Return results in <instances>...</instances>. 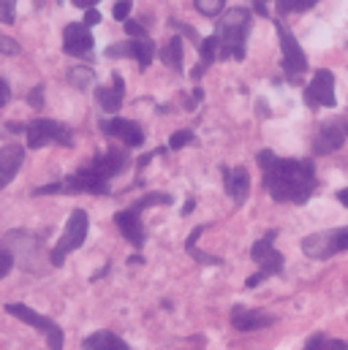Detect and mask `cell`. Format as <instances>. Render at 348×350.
<instances>
[{
    "label": "cell",
    "instance_id": "cell-1",
    "mask_svg": "<svg viewBox=\"0 0 348 350\" xmlns=\"http://www.w3.org/2000/svg\"><path fill=\"white\" fill-rule=\"evenodd\" d=\"M264 187L277 204H305L316 190V166L313 161H297V158H277L272 150H261L256 155Z\"/></svg>",
    "mask_w": 348,
    "mask_h": 350
},
{
    "label": "cell",
    "instance_id": "cell-2",
    "mask_svg": "<svg viewBox=\"0 0 348 350\" xmlns=\"http://www.w3.org/2000/svg\"><path fill=\"white\" fill-rule=\"evenodd\" d=\"M251 22H253V16H251V11L243 8V5L229 8V11L221 14L218 30H215L218 44H221L218 60H229V57L243 60V57H245V41H248V36H251Z\"/></svg>",
    "mask_w": 348,
    "mask_h": 350
},
{
    "label": "cell",
    "instance_id": "cell-3",
    "mask_svg": "<svg viewBox=\"0 0 348 350\" xmlns=\"http://www.w3.org/2000/svg\"><path fill=\"white\" fill-rule=\"evenodd\" d=\"M55 193H69V196H77V193H90V196H109V182L95 176L92 172H87L85 166L77 172V174L66 176L60 182H52V185H41L33 190V196H55Z\"/></svg>",
    "mask_w": 348,
    "mask_h": 350
},
{
    "label": "cell",
    "instance_id": "cell-4",
    "mask_svg": "<svg viewBox=\"0 0 348 350\" xmlns=\"http://www.w3.org/2000/svg\"><path fill=\"white\" fill-rule=\"evenodd\" d=\"M87 231H90V217H87V212L85 209H74L71 217H69V223H66V231H63L60 242L52 247V256H49L52 266H63L66 258H69L74 250H79V247L85 245Z\"/></svg>",
    "mask_w": 348,
    "mask_h": 350
},
{
    "label": "cell",
    "instance_id": "cell-5",
    "mask_svg": "<svg viewBox=\"0 0 348 350\" xmlns=\"http://www.w3.org/2000/svg\"><path fill=\"white\" fill-rule=\"evenodd\" d=\"M348 250V228H330V231H319L302 239V253L316 258V261H327L338 253Z\"/></svg>",
    "mask_w": 348,
    "mask_h": 350
},
{
    "label": "cell",
    "instance_id": "cell-6",
    "mask_svg": "<svg viewBox=\"0 0 348 350\" xmlns=\"http://www.w3.org/2000/svg\"><path fill=\"white\" fill-rule=\"evenodd\" d=\"M5 312L8 315H14L16 321H22V323H27V326H33L36 332H41L44 337H47V345L49 350H63V329L52 321V318H47V315H38L36 310H30L27 304H5Z\"/></svg>",
    "mask_w": 348,
    "mask_h": 350
},
{
    "label": "cell",
    "instance_id": "cell-7",
    "mask_svg": "<svg viewBox=\"0 0 348 350\" xmlns=\"http://www.w3.org/2000/svg\"><path fill=\"white\" fill-rule=\"evenodd\" d=\"M25 133H27V147L30 150H41L47 144H63V147H71L74 144L71 128H66V125H60L55 120H44V117L41 120H33Z\"/></svg>",
    "mask_w": 348,
    "mask_h": 350
},
{
    "label": "cell",
    "instance_id": "cell-8",
    "mask_svg": "<svg viewBox=\"0 0 348 350\" xmlns=\"http://www.w3.org/2000/svg\"><path fill=\"white\" fill-rule=\"evenodd\" d=\"M277 38H280V60H283V71L288 77H299L308 71V57L299 46V41L294 38V33L286 25H277Z\"/></svg>",
    "mask_w": 348,
    "mask_h": 350
},
{
    "label": "cell",
    "instance_id": "cell-9",
    "mask_svg": "<svg viewBox=\"0 0 348 350\" xmlns=\"http://www.w3.org/2000/svg\"><path fill=\"white\" fill-rule=\"evenodd\" d=\"M275 237H277V231H266L264 237H261L259 242L253 245V250H251V258L259 263V271L261 277L266 280V277H275V274H283V256L275 250Z\"/></svg>",
    "mask_w": 348,
    "mask_h": 350
},
{
    "label": "cell",
    "instance_id": "cell-10",
    "mask_svg": "<svg viewBox=\"0 0 348 350\" xmlns=\"http://www.w3.org/2000/svg\"><path fill=\"white\" fill-rule=\"evenodd\" d=\"M156 55H158V49H156V44H153V38H128V41L112 44V46L106 49V57H114V60H117V57H134L142 71L150 68V63H153Z\"/></svg>",
    "mask_w": 348,
    "mask_h": 350
},
{
    "label": "cell",
    "instance_id": "cell-11",
    "mask_svg": "<svg viewBox=\"0 0 348 350\" xmlns=\"http://www.w3.org/2000/svg\"><path fill=\"white\" fill-rule=\"evenodd\" d=\"M128 163H131V158H128V152H125V150H120V147H109L106 152L95 155L85 169L87 172H92L95 176H101V179H106V182H109L112 176L123 174V172L128 169Z\"/></svg>",
    "mask_w": 348,
    "mask_h": 350
},
{
    "label": "cell",
    "instance_id": "cell-12",
    "mask_svg": "<svg viewBox=\"0 0 348 350\" xmlns=\"http://www.w3.org/2000/svg\"><path fill=\"white\" fill-rule=\"evenodd\" d=\"M305 100L313 109H319V106H330L332 109L338 103V98H335V74L327 71V68L316 71L313 79H310V85L305 88Z\"/></svg>",
    "mask_w": 348,
    "mask_h": 350
},
{
    "label": "cell",
    "instance_id": "cell-13",
    "mask_svg": "<svg viewBox=\"0 0 348 350\" xmlns=\"http://www.w3.org/2000/svg\"><path fill=\"white\" fill-rule=\"evenodd\" d=\"M98 128H101L103 136H109V139H120L125 147H142V144H145V131H142L134 120L112 117V120H101Z\"/></svg>",
    "mask_w": 348,
    "mask_h": 350
},
{
    "label": "cell",
    "instance_id": "cell-14",
    "mask_svg": "<svg viewBox=\"0 0 348 350\" xmlns=\"http://www.w3.org/2000/svg\"><path fill=\"white\" fill-rule=\"evenodd\" d=\"M348 142V122L346 120H335L319 128L316 139H313V152L316 155H330L338 152L343 144Z\"/></svg>",
    "mask_w": 348,
    "mask_h": 350
},
{
    "label": "cell",
    "instance_id": "cell-15",
    "mask_svg": "<svg viewBox=\"0 0 348 350\" xmlns=\"http://www.w3.org/2000/svg\"><path fill=\"white\" fill-rule=\"evenodd\" d=\"M92 33L85 22H69L63 30V52L71 57H87L92 52Z\"/></svg>",
    "mask_w": 348,
    "mask_h": 350
},
{
    "label": "cell",
    "instance_id": "cell-16",
    "mask_svg": "<svg viewBox=\"0 0 348 350\" xmlns=\"http://www.w3.org/2000/svg\"><path fill=\"white\" fill-rule=\"evenodd\" d=\"M114 223H117V228H120V234L139 250V247H145V242H147V231H145V223H142V212H136V209H123V212H117L114 215Z\"/></svg>",
    "mask_w": 348,
    "mask_h": 350
},
{
    "label": "cell",
    "instance_id": "cell-17",
    "mask_svg": "<svg viewBox=\"0 0 348 350\" xmlns=\"http://www.w3.org/2000/svg\"><path fill=\"white\" fill-rule=\"evenodd\" d=\"M95 100H98V106L106 114H117L123 109V100H125V82H123V77L114 74L112 77V88L106 85V88L95 90Z\"/></svg>",
    "mask_w": 348,
    "mask_h": 350
},
{
    "label": "cell",
    "instance_id": "cell-18",
    "mask_svg": "<svg viewBox=\"0 0 348 350\" xmlns=\"http://www.w3.org/2000/svg\"><path fill=\"white\" fill-rule=\"evenodd\" d=\"M275 323V315L261 312V310H245V307H234L232 312V326L240 332H259Z\"/></svg>",
    "mask_w": 348,
    "mask_h": 350
},
{
    "label": "cell",
    "instance_id": "cell-19",
    "mask_svg": "<svg viewBox=\"0 0 348 350\" xmlns=\"http://www.w3.org/2000/svg\"><path fill=\"white\" fill-rule=\"evenodd\" d=\"M22 163H25L22 144H5V147H0V187L11 185V179L22 169Z\"/></svg>",
    "mask_w": 348,
    "mask_h": 350
},
{
    "label": "cell",
    "instance_id": "cell-20",
    "mask_svg": "<svg viewBox=\"0 0 348 350\" xmlns=\"http://www.w3.org/2000/svg\"><path fill=\"white\" fill-rule=\"evenodd\" d=\"M223 172V185H226V193L237 201V204H243L245 198H248V193H251V176H248V169L245 166H237V169H221Z\"/></svg>",
    "mask_w": 348,
    "mask_h": 350
},
{
    "label": "cell",
    "instance_id": "cell-21",
    "mask_svg": "<svg viewBox=\"0 0 348 350\" xmlns=\"http://www.w3.org/2000/svg\"><path fill=\"white\" fill-rule=\"evenodd\" d=\"M82 350H131V348L114 332H95V334H90L85 342H82Z\"/></svg>",
    "mask_w": 348,
    "mask_h": 350
},
{
    "label": "cell",
    "instance_id": "cell-22",
    "mask_svg": "<svg viewBox=\"0 0 348 350\" xmlns=\"http://www.w3.org/2000/svg\"><path fill=\"white\" fill-rule=\"evenodd\" d=\"M218 52H221V44H218V36L212 33V36H207V38H201V44H199V55H201V63L193 68V79H199L215 60H218Z\"/></svg>",
    "mask_w": 348,
    "mask_h": 350
},
{
    "label": "cell",
    "instance_id": "cell-23",
    "mask_svg": "<svg viewBox=\"0 0 348 350\" xmlns=\"http://www.w3.org/2000/svg\"><path fill=\"white\" fill-rule=\"evenodd\" d=\"M161 60H164V66L166 68H172V71H182V38L179 36H172L166 44H164V49H161Z\"/></svg>",
    "mask_w": 348,
    "mask_h": 350
},
{
    "label": "cell",
    "instance_id": "cell-24",
    "mask_svg": "<svg viewBox=\"0 0 348 350\" xmlns=\"http://www.w3.org/2000/svg\"><path fill=\"white\" fill-rule=\"evenodd\" d=\"M313 5H319V0H275V8H277V14L280 16H286V14H294V11H310Z\"/></svg>",
    "mask_w": 348,
    "mask_h": 350
},
{
    "label": "cell",
    "instance_id": "cell-25",
    "mask_svg": "<svg viewBox=\"0 0 348 350\" xmlns=\"http://www.w3.org/2000/svg\"><path fill=\"white\" fill-rule=\"evenodd\" d=\"M69 82H71L77 90H87L92 82H95V71H92V68H82V66H77V68H71V71H69Z\"/></svg>",
    "mask_w": 348,
    "mask_h": 350
},
{
    "label": "cell",
    "instance_id": "cell-26",
    "mask_svg": "<svg viewBox=\"0 0 348 350\" xmlns=\"http://www.w3.org/2000/svg\"><path fill=\"white\" fill-rule=\"evenodd\" d=\"M156 204H172V196L169 193H147V196H142L136 204H131V209H136V212H145L147 206H156Z\"/></svg>",
    "mask_w": 348,
    "mask_h": 350
},
{
    "label": "cell",
    "instance_id": "cell-27",
    "mask_svg": "<svg viewBox=\"0 0 348 350\" xmlns=\"http://www.w3.org/2000/svg\"><path fill=\"white\" fill-rule=\"evenodd\" d=\"M193 3L204 16H221L226 8V0H193Z\"/></svg>",
    "mask_w": 348,
    "mask_h": 350
},
{
    "label": "cell",
    "instance_id": "cell-28",
    "mask_svg": "<svg viewBox=\"0 0 348 350\" xmlns=\"http://www.w3.org/2000/svg\"><path fill=\"white\" fill-rule=\"evenodd\" d=\"M131 11H134V0H117V3H114V11H112V16H114L117 22H128Z\"/></svg>",
    "mask_w": 348,
    "mask_h": 350
},
{
    "label": "cell",
    "instance_id": "cell-29",
    "mask_svg": "<svg viewBox=\"0 0 348 350\" xmlns=\"http://www.w3.org/2000/svg\"><path fill=\"white\" fill-rule=\"evenodd\" d=\"M16 19V0H0V22L11 25Z\"/></svg>",
    "mask_w": 348,
    "mask_h": 350
},
{
    "label": "cell",
    "instance_id": "cell-30",
    "mask_svg": "<svg viewBox=\"0 0 348 350\" xmlns=\"http://www.w3.org/2000/svg\"><path fill=\"white\" fill-rule=\"evenodd\" d=\"M193 142V133L190 131H177L169 136V150H182L185 144H190Z\"/></svg>",
    "mask_w": 348,
    "mask_h": 350
},
{
    "label": "cell",
    "instance_id": "cell-31",
    "mask_svg": "<svg viewBox=\"0 0 348 350\" xmlns=\"http://www.w3.org/2000/svg\"><path fill=\"white\" fill-rule=\"evenodd\" d=\"M19 52H22V46H19L14 38H8V36H3V33H0V55L14 57V55H19Z\"/></svg>",
    "mask_w": 348,
    "mask_h": 350
},
{
    "label": "cell",
    "instance_id": "cell-32",
    "mask_svg": "<svg viewBox=\"0 0 348 350\" xmlns=\"http://www.w3.org/2000/svg\"><path fill=\"white\" fill-rule=\"evenodd\" d=\"M125 33H128V38H150V36H147V30H145L139 22H134V19H128V22H125Z\"/></svg>",
    "mask_w": 348,
    "mask_h": 350
},
{
    "label": "cell",
    "instance_id": "cell-33",
    "mask_svg": "<svg viewBox=\"0 0 348 350\" xmlns=\"http://www.w3.org/2000/svg\"><path fill=\"white\" fill-rule=\"evenodd\" d=\"M27 103H30L33 109H41V106H44V85H36V88L30 90Z\"/></svg>",
    "mask_w": 348,
    "mask_h": 350
},
{
    "label": "cell",
    "instance_id": "cell-34",
    "mask_svg": "<svg viewBox=\"0 0 348 350\" xmlns=\"http://www.w3.org/2000/svg\"><path fill=\"white\" fill-rule=\"evenodd\" d=\"M14 269V256L8 250H0V280Z\"/></svg>",
    "mask_w": 348,
    "mask_h": 350
},
{
    "label": "cell",
    "instance_id": "cell-35",
    "mask_svg": "<svg viewBox=\"0 0 348 350\" xmlns=\"http://www.w3.org/2000/svg\"><path fill=\"white\" fill-rule=\"evenodd\" d=\"M324 348H327V337H324V334H313L302 350H324Z\"/></svg>",
    "mask_w": 348,
    "mask_h": 350
},
{
    "label": "cell",
    "instance_id": "cell-36",
    "mask_svg": "<svg viewBox=\"0 0 348 350\" xmlns=\"http://www.w3.org/2000/svg\"><path fill=\"white\" fill-rule=\"evenodd\" d=\"M169 27H172V30H182V33H185L190 41H199L196 30H190V27H188V25H182V22H174V19H169ZM199 44H201V41H199Z\"/></svg>",
    "mask_w": 348,
    "mask_h": 350
},
{
    "label": "cell",
    "instance_id": "cell-37",
    "mask_svg": "<svg viewBox=\"0 0 348 350\" xmlns=\"http://www.w3.org/2000/svg\"><path fill=\"white\" fill-rule=\"evenodd\" d=\"M8 98H11V88H8L5 79H0V109L8 103Z\"/></svg>",
    "mask_w": 348,
    "mask_h": 350
},
{
    "label": "cell",
    "instance_id": "cell-38",
    "mask_svg": "<svg viewBox=\"0 0 348 350\" xmlns=\"http://www.w3.org/2000/svg\"><path fill=\"white\" fill-rule=\"evenodd\" d=\"M101 22V14L95 11V8H87L85 11V25L87 27H92V25H98Z\"/></svg>",
    "mask_w": 348,
    "mask_h": 350
},
{
    "label": "cell",
    "instance_id": "cell-39",
    "mask_svg": "<svg viewBox=\"0 0 348 350\" xmlns=\"http://www.w3.org/2000/svg\"><path fill=\"white\" fill-rule=\"evenodd\" d=\"M251 3H253V11H256V14L269 16V8H266V5H269V0H251Z\"/></svg>",
    "mask_w": 348,
    "mask_h": 350
},
{
    "label": "cell",
    "instance_id": "cell-40",
    "mask_svg": "<svg viewBox=\"0 0 348 350\" xmlns=\"http://www.w3.org/2000/svg\"><path fill=\"white\" fill-rule=\"evenodd\" d=\"M324 350H348V342H343V340H327V348Z\"/></svg>",
    "mask_w": 348,
    "mask_h": 350
},
{
    "label": "cell",
    "instance_id": "cell-41",
    "mask_svg": "<svg viewBox=\"0 0 348 350\" xmlns=\"http://www.w3.org/2000/svg\"><path fill=\"white\" fill-rule=\"evenodd\" d=\"M201 98H204V92H201V90L196 88V90H193V95H190V100H188L185 106H188V109H193L196 103H201Z\"/></svg>",
    "mask_w": 348,
    "mask_h": 350
},
{
    "label": "cell",
    "instance_id": "cell-42",
    "mask_svg": "<svg viewBox=\"0 0 348 350\" xmlns=\"http://www.w3.org/2000/svg\"><path fill=\"white\" fill-rule=\"evenodd\" d=\"M74 5H79V8H95V3H101V0H71Z\"/></svg>",
    "mask_w": 348,
    "mask_h": 350
},
{
    "label": "cell",
    "instance_id": "cell-43",
    "mask_svg": "<svg viewBox=\"0 0 348 350\" xmlns=\"http://www.w3.org/2000/svg\"><path fill=\"white\" fill-rule=\"evenodd\" d=\"M338 201H340L343 206H348V187H343V190L338 193Z\"/></svg>",
    "mask_w": 348,
    "mask_h": 350
},
{
    "label": "cell",
    "instance_id": "cell-44",
    "mask_svg": "<svg viewBox=\"0 0 348 350\" xmlns=\"http://www.w3.org/2000/svg\"><path fill=\"white\" fill-rule=\"evenodd\" d=\"M193 206H196V201H193V198H188V204L182 206V215H190V212H193Z\"/></svg>",
    "mask_w": 348,
    "mask_h": 350
}]
</instances>
